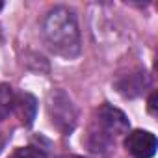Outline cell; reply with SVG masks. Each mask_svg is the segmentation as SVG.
Wrapping results in <instances>:
<instances>
[{"mask_svg":"<svg viewBox=\"0 0 158 158\" xmlns=\"http://www.w3.org/2000/svg\"><path fill=\"white\" fill-rule=\"evenodd\" d=\"M10 158H47V152L39 147H34V145H28V147H19L15 149Z\"/></svg>","mask_w":158,"mask_h":158,"instance_id":"9","label":"cell"},{"mask_svg":"<svg viewBox=\"0 0 158 158\" xmlns=\"http://www.w3.org/2000/svg\"><path fill=\"white\" fill-rule=\"evenodd\" d=\"M125 147L134 158H152L158 143H156V136L152 132L138 128V130L128 132V136L125 139Z\"/></svg>","mask_w":158,"mask_h":158,"instance_id":"4","label":"cell"},{"mask_svg":"<svg viewBox=\"0 0 158 158\" xmlns=\"http://www.w3.org/2000/svg\"><path fill=\"white\" fill-rule=\"evenodd\" d=\"M60 158H82V156H73V154H65V156H60Z\"/></svg>","mask_w":158,"mask_h":158,"instance_id":"11","label":"cell"},{"mask_svg":"<svg viewBox=\"0 0 158 158\" xmlns=\"http://www.w3.org/2000/svg\"><path fill=\"white\" fill-rule=\"evenodd\" d=\"M86 145L88 149L93 152V154H99V156H108L114 147H115V141L112 138H108L106 134H102L99 128H95L93 125L89 127L88 130V136H86Z\"/></svg>","mask_w":158,"mask_h":158,"instance_id":"6","label":"cell"},{"mask_svg":"<svg viewBox=\"0 0 158 158\" xmlns=\"http://www.w3.org/2000/svg\"><path fill=\"white\" fill-rule=\"evenodd\" d=\"M13 104H15V95H13L11 86L0 84V121H4L11 114Z\"/></svg>","mask_w":158,"mask_h":158,"instance_id":"8","label":"cell"},{"mask_svg":"<svg viewBox=\"0 0 158 158\" xmlns=\"http://www.w3.org/2000/svg\"><path fill=\"white\" fill-rule=\"evenodd\" d=\"M21 123L24 127H30L35 119V114H37V101L34 95L30 93H21L15 97V104H13Z\"/></svg>","mask_w":158,"mask_h":158,"instance_id":"7","label":"cell"},{"mask_svg":"<svg viewBox=\"0 0 158 158\" xmlns=\"http://www.w3.org/2000/svg\"><path fill=\"white\" fill-rule=\"evenodd\" d=\"M147 86H149V76L145 71H134V73L125 74L115 80L117 91L127 99H134V97L141 95Z\"/></svg>","mask_w":158,"mask_h":158,"instance_id":"5","label":"cell"},{"mask_svg":"<svg viewBox=\"0 0 158 158\" xmlns=\"http://www.w3.org/2000/svg\"><path fill=\"white\" fill-rule=\"evenodd\" d=\"M149 112H151L152 115L156 114V91H152L151 97H149Z\"/></svg>","mask_w":158,"mask_h":158,"instance_id":"10","label":"cell"},{"mask_svg":"<svg viewBox=\"0 0 158 158\" xmlns=\"http://www.w3.org/2000/svg\"><path fill=\"white\" fill-rule=\"evenodd\" d=\"M45 45L61 58H76L80 54V30L76 15L67 6H56L47 11L41 23Z\"/></svg>","mask_w":158,"mask_h":158,"instance_id":"1","label":"cell"},{"mask_svg":"<svg viewBox=\"0 0 158 158\" xmlns=\"http://www.w3.org/2000/svg\"><path fill=\"white\" fill-rule=\"evenodd\" d=\"M2 8H4V2H0V10H2Z\"/></svg>","mask_w":158,"mask_h":158,"instance_id":"12","label":"cell"},{"mask_svg":"<svg viewBox=\"0 0 158 158\" xmlns=\"http://www.w3.org/2000/svg\"><path fill=\"white\" fill-rule=\"evenodd\" d=\"M91 125L95 128H99L102 134H106L108 138H112L114 141L119 136L128 132V119H127V115L119 108H115L112 104H102L97 110Z\"/></svg>","mask_w":158,"mask_h":158,"instance_id":"3","label":"cell"},{"mask_svg":"<svg viewBox=\"0 0 158 158\" xmlns=\"http://www.w3.org/2000/svg\"><path fill=\"white\" fill-rule=\"evenodd\" d=\"M47 108H48V115H50L52 125L60 132H63V134L73 132V128L76 127L78 114H76V108H74L71 97L63 89H54L48 95Z\"/></svg>","mask_w":158,"mask_h":158,"instance_id":"2","label":"cell"}]
</instances>
